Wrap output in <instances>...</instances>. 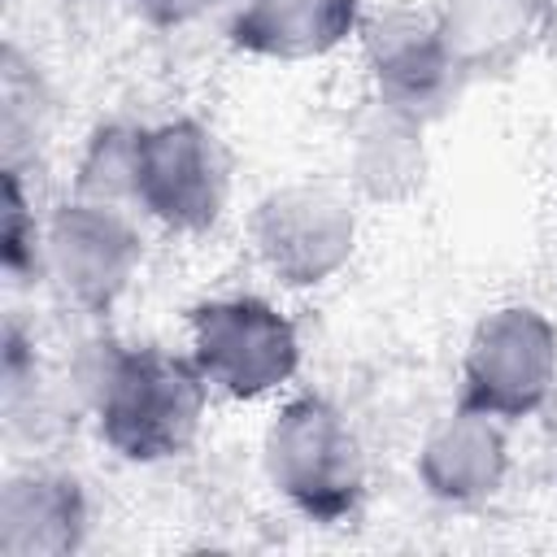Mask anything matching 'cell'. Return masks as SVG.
I'll return each instance as SVG.
<instances>
[{"mask_svg": "<svg viewBox=\"0 0 557 557\" xmlns=\"http://www.w3.org/2000/svg\"><path fill=\"white\" fill-rule=\"evenodd\" d=\"M361 52L374 78V96L422 122L444 113L457 96V83L466 78L444 44L440 17L413 9H383L366 17Z\"/></svg>", "mask_w": 557, "mask_h": 557, "instance_id": "cell-8", "label": "cell"}, {"mask_svg": "<svg viewBox=\"0 0 557 557\" xmlns=\"http://www.w3.org/2000/svg\"><path fill=\"white\" fill-rule=\"evenodd\" d=\"M218 0H131V9L152 22V26H183V22H196L200 13H209Z\"/></svg>", "mask_w": 557, "mask_h": 557, "instance_id": "cell-15", "label": "cell"}, {"mask_svg": "<svg viewBox=\"0 0 557 557\" xmlns=\"http://www.w3.org/2000/svg\"><path fill=\"white\" fill-rule=\"evenodd\" d=\"M196 370L213 392L235 400L265 396L283 387L300 366L296 326L257 296H222L191 313Z\"/></svg>", "mask_w": 557, "mask_h": 557, "instance_id": "cell-5", "label": "cell"}, {"mask_svg": "<svg viewBox=\"0 0 557 557\" xmlns=\"http://www.w3.org/2000/svg\"><path fill=\"white\" fill-rule=\"evenodd\" d=\"M361 30L357 0H248L231 17V44L252 57L305 61Z\"/></svg>", "mask_w": 557, "mask_h": 557, "instance_id": "cell-11", "label": "cell"}, {"mask_svg": "<svg viewBox=\"0 0 557 557\" xmlns=\"http://www.w3.org/2000/svg\"><path fill=\"white\" fill-rule=\"evenodd\" d=\"M509 453L500 418L479 413L470 405H457L422 444L418 453V479L435 500L448 505H479L487 500L505 479Z\"/></svg>", "mask_w": 557, "mask_h": 557, "instance_id": "cell-9", "label": "cell"}, {"mask_svg": "<svg viewBox=\"0 0 557 557\" xmlns=\"http://www.w3.org/2000/svg\"><path fill=\"white\" fill-rule=\"evenodd\" d=\"M422 131H426L422 117L374 96L352 117L348 144H344L348 178L357 183V191L370 200H383V205L413 196L422 187V174H426Z\"/></svg>", "mask_w": 557, "mask_h": 557, "instance_id": "cell-10", "label": "cell"}, {"mask_svg": "<svg viewBox=\"0 0 557 557\" xmlns=\"http://www.w3.org/2000/svg\"><path fill=\"white\" fill-rule=\"evenodd\" d=\"M252 244L278 283L318 287L352 257L357 213L326 183H292L252 209Z\"/></svg>", "mask_w": 557, "mask_h": 557, "instance_id": "cell-6", "label": "cell"}, {"mask_svg": "<svg viewBox=\"0 0 557 557\" xmlns=\"http://www.w3.org/2000/svg\"><path fill=\"white\" fill-rule=\"evenodd\" d=\"M231 191L226 148L196 117L135 126L131 205L170 231H209Z\"/></svg>", "mask_w": 557, "mask_h": 557, "instance_id": "cell-3", "label": "cell"}, {"mask_svg": "<svg viewBox=\"0 0 557 557\" xmlns=\"http://www.w3.org/2000/svg\"><path fill=\"white\" fill-rule=\"evenodd\" d=\"M270 483L313 522H339L361 505L366 457L348 418L322 396L287 400L265 431Z\"/></svg>", "mask_w": 557, "mask_h": 557, "instance_id": "cell-2", "label": "cell"}, {"mask_svg": "<svg viewBox=\"0 0 557 557\" xmlns=\"http://www.w3.org/2000/svg\"><path fill=\"white\" fill-rule=\"evenodd\" d=\"M544 26L557 30V0H544Z\"/></svg>", "mask_w": 557, "mask_h": 557, "instance_id": "cell-16", "label": "cell"}, {"mask_svg": "<svg viewBox=\"0 0 557 557\" xmlns=\"http://www.w3.org/2000/svg\"><path fill=\"white\" fill-rule=\"evenodd\" d=\"M557 383V331L531 305L492 309L461 361V405L500 422L531 418Z\"/></svg>", "mask_w": 557, "mask_h": 557, "instance_id": "cell-4", "label": "cell"}, {"mask_svg": "<svg viewBox=\"0 0 557 557\" xmlns=\"http://www.w3.org/2000/svg\"><path fill=\"white\" fill-rule=\"evenodd\" d=\"M544 22V0H448L440 13L444 44L461 74L505 70Z\"/></svg>", "mask_w": 557, "mask_h": 557, "instance_id": "cell-13", "label": "cell"}, {"mask_svg": "<svg viewBox=\"0 0 557 557\" xmlns=\"http://www.w3.org/2000/svg\"><path fill=\"white\" fill-rule=\"evenodd\" d=\"M209 392L213 387L191 357L165 348H113L96 374L100 440L139 466L170 461L200 435Z\"/></svg>", "mask_w": 557, "mask_h": 557, "instance_id": "cell-1", "label": "cell"}, {"mask_svg": "<svg viewBox=\"0 0 557 557\" xmlns=\"http://www.w3.org/2000/svg\"><path fill=\"white\" fill-rule=\"evenodd\" d=\"M9 213H4V265L9 274H22L26 265L44 270V239L35 231V218H26V200H22V183L17 170H9Z\"/></svg>", "mask_w": 557, "mask_h": 557, "instance_id": "cell-14", "label": "cell"}, {"mask_svg": "<svg viewBox=\"0 0 557 557\" xmlns=\"http://www.w3.org/2000/svg\"><path fill=\"white\" fill-rule=\"evenodd\" d=\"M87 505L74 479L30 470L0 492V548L9 557H52L83 544Z\"/></svg>", "mask_w": 557, "mask_h": 557, "instance_id": "cell-12", "label": "cell"}, {"mask_svg": "<svg viewBox=\"0 0 557 557\" xmlns=\"http://www.w3.org/2000/svg\"><path fill=\"white\" fill-rule=\"evenodd\" d=\"M144 257L139 231L122 205L109 200H70L52 213L44 231V274L78 309L104 313L135 278Z\"/></svg>", "mask_w": 557, "mask_h": 557, "instance_id": "cell-7", "label": "cell"}]
</instances>
